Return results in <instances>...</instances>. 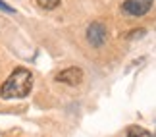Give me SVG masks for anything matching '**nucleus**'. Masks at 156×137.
Listing matches in <instances>:
<instances>
[{
	"label": "nucleus",
	"mask_w": 156,
	"mask_h": 137,
	"mask_svg": "<svg viewBox=\"0 0 156 137\" xmlns=\"http://www.w3.org/2000/svg\"><path fill=\"white\" fill-rule=\"evenodd\" d=\"M33 87V74L25 68H16L10 77L0 85V97L2 99H23L31 93Z\"/></svg>",
	"instance_id": "obj_1"
},
{
	"label": "nucleus",
	"mask_w": 156,
	"mask_h": 137,
	"mask_svg": "<svg viewBox=\"0 0 156 137\" xmlns=\"http://www.w3.org/2000/svg\"><path fill=\"white\" fill-rule=\"evenodd\" d=\"M151 6H152V0H123L122 12L131 17H141L151 10Z\"/></svg>",
	"instance_id": "obj_2"
},
{
	"label": "nucleus",
	"mask_w": 156,
	"mask_h": 137,
	"mask_svg": "<svg viewBox=\"0 0 156 137\" xmlns=\"http://www.w3.org/2000/svg\"><path fill=\"white\" fill-rule=\"evenodd\" d=\"M106 37H108V31H106V25L102 21H93L91 25L87 27V41L91 46H102L106 43Z\"/></svg>",
	"instance_id": "obj_3"
},
{
	"label": "nucleus",
	"mask_w": 156,
	"mask_h": 137,
	"mask_svg": "<svg viewBox=\"0 0 156 137\" xmlns=\"http://www.w3.org/2000/svg\"><path fill=\"white\" fill-rule=\"evenodd\" d=\"M58 83H66V85H71V87H77L79 83L83 81V70L77 68V66H71V68H66L62 71H58L56 77H54Z\"/></svg>",
	"instance_id": "obj_4"
},
{
	"label": "nucleus",
	"mask_w": 156,
	"mask_h": 137,
	"mask_svg": "<svg viewBox=\"0 0 156 137\" xmlns=\"http://www.w3.org/2000/svg\"><path fill=\"white\" fill-rule=\"evenodd\" d=\"M127 137H151V133L147 132V129H143V128H131L129 132H127Z\"/></svg>",
	"instance_id": "obj_5"
},
{
	"label": "nucleus",
	"mask_w": 156,
	"mask_h": 137,
	"mask_svg": "<svg viewBox=\"0 0 156 137\" xmlns=\"http://www.w3.org/2000/svg\"><path fill=\"white\" fill-rule=\"evenodd\" d=\"M37 4L44 10H54L60 4V0H37Z\"/></svg>",
	"instance_id": "obj_6"
},
{
	"label": "nucleus",
	"mask_w": 156,
	"mask_h": 137,
	"mask_svg": "<svg viewBox=\"0 0 156 137\" xmlns=\"http://www.w3.org/2000/svg\"><path fill=\"white\" fill-rule=\"evenodd\" d=\"M143 35H145V29H135V31L125 35V39H137V37H143Z\"/></svg>",
	"instance_id": "obj_7"
},
{
	"label": "nucleus",
	"mask_w": 156,
	"mask_h": 137,
	"mask_svg": "<svg viewBox=\"0 0 156 137\" xmlns=\"http://www.w3.org/2000/svg\"><path fill=\"white\" fill-rule=\"evenodd\" d=\"M0 10H2V12H8V14H16V8L8 6L6 2H2V0H0Z\"/></svg>",
	"instance_id": "obj_8"
}]
</instances>
